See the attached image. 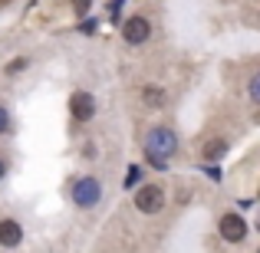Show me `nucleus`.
I'll return each mask as SVG.
<instances>
[{"mask_svg":"<svg viewBox=\"0 0 260 253\" xmlns=\"http://www.w3.org/2000/svg\"><path fill=\"white\" fill-rule=\"evenodd\" d=\"M10 132V115H7V109L0 105V135H7Z\"/></svg>","mask_w":260,"mask_h":253,"instance_id":"9b49d317","label":"nucleus"},{"mask_svg":"<svg viewBox=\"0 0 260 253\" xmlns=\"http://www.w3.org/2000/svg\"><path fill=\"white\" fill-rule=\"evenodd\" d=\"M76 10L83 13V10H89V0H76Z\"/></svg>","mask_w":260,"mask_h":253,"instance_id":"f8f14e48","label":"nucleus"},{"mask_svg":"<svg viewBox=\"0 0 260 253\" xmlns=\"http://www.w3.org/2000/svg\"><path fill=\"white\" fill-rule=\"evenodd\" d=\"M135 207H139L142 214H158V210H165V191H161V184H142V188L135 191Z\"/></svg>","mask_w":260,"mask_h":253,"instance_id":"f03ea898","label":"nucleus"},{"mask_svg":"<svg viewBox=\"0 0 260 253\" xmlns=\"http://www.w3.org/2000/svg\"><path fill=\"white\" fill-rule=\"evenodd\" d=\"M142 102H145L148 109H165V92H161L158 86H145L142 89Z\"/></svg>","mask_w":260,"mask_h":253,"instance_id":"1a4fd4ad","label":"nucleus"},{"mask_svg":"<svg viewBox=\"0 0 260 253\" xmlns=\"http://www.w3.org/2000/svg\"><path fill=\"white\" fill-rule=\"evenodd\" d=\"M4 174H7V161L0 158V177H4Z\"/></svg>","mask_w":260,"mask_h":253,"instance_id":"ddd939ff","label":"nucleus"},{"mask_svg":"<svg viewBox=\"0 0 260 253\" xmlns=\"http://www.w3.org/2000/svg\"><path fill=\"white\" fill-rule=\"evenodd\" d=\"M224 155H228V141L224 138H208L201 145V158L204 161H221Z\"/></svg>","mask_w":260,"mask_h":253,"instance_id":"6e6552de","label":"nucleus"},{"mask_svg":"<svg viewBox=\"0 0 260 253\" xmlns=\"http://www.w3.org/2000/svg\"><path fill=\"white\" fill-rule=\"evenodd\" d=\"M217 230H221V237L228 243H244L247 240V224H244V217L234 214V210H228V214L217 221Z\"/></svg>","mask_w":260,"mask_h":253,"instance_id":"20e7f679","label":"nucleus"},{"mask_svg":"<svg viewBox=\"0 0 260 253\" xmlns=\"http://www.w3.org/2000/svg\"><path fill=\"white\" fill-rule=\"evenodd\" d=\"M145 152L155 165H165V158H172L178 152V132H172L168 125H155L145 138Z\"/></svg>","mask_w":260,"mask_h":253,"instance_id":"f257e3e1","label":"nucleus"},{"mask_svg":"<svg viewBox=\"0 0 260 253\" xmlns=\"http://www.w3.org/2000/svg\"><path fill=\"white\" fill-rule=\"evenodd\" d=\"M23 240V227L17 221H0V247H17Z\"/></svg>","mask_w":260,"mask_h":253,"instance_id":"0eeeda50","label":"nucleus"},{"mask_svg":"<svg viewBox=\"0 0 260 253\" xmlns=\"http://www.w3.org/2000/svg\"><path fill=\"white\" fill-rule=\"evenodd\" d=\"M70 112H73V119H76V122H89L95 115V95L92 92H73Z\"/></svg>","mask_w":260,"mask_h":253,"instance_id":"423d86ee","label":"nucleus"},{"mask_svg":"<svg viewBox=\"0 0 260 253\" xmlns=\"http://www.w3.org/2000/svg\"><path fill=\"white\" fill-rule=\"evenodd\" d=\"M247 92H250V99H254V102H257V105H260V73H257V76H254V79H250V86H247Z\"/></svg>","mask_w":260,"mask_h":253,"instance_id":"9d476101","label":"nucleus"},{"mask_svg":"<svg viewBox=\"0 0 260 253\" xmlns=\"http://www.w3.org/2000/svg\"><path fill=\"white\" fill-rule=\"evenodd\" d=\"M122 37H125V43H132V46L145 43V40L152 37V20H148V17H142V13L128 17L125 23H122Z\"/></svg>","mask_w":260,"mask_h":253,"instance_id":"39448f33","label":"nucleus"},{"mask_svg":"<svg viewBox=\"0 0 260 253\" xmlns=\"http://www.w3.org/2000/svg\"><path fill=\"white\" fill-rule=\"evenodd\" d=\"M99 201H102L99 177H79V181L73 184V204H79V207H95Z\"/></svg>","mask_w":260,"mask_h":253,"instance_id":"7ed1b4c3","label":"nucleus"}]
</instances>
